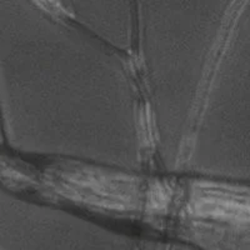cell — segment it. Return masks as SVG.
Returning <instances> with one entry per match:
<instances>
[{
	"label": "cell",
	"instance_id": "6da1fadb",
	"mask_svg": "<svg viewBox=\"0 0 250 250\" xmlns=\"http://www.w3.org/2000/svg\"><path fill=\"white\" fill-rule=\"evenodd\" d=\"M0 138L23 155L143 170L150 143L128 57L45 3L0 1Z\"/></svg>",
	"mask_w": 250,
	"mask_h": 250
},
{
	"label": "cell",
	"instance_id": "7a4b0ae2",
	"mask_svg": "<svg viewBox=\"0 0 250 250\" xmlns=\"http://www.w3.org/2000/svg\"><path fill=\"white\" fill-rule=\"evenodd\" d=\"M242 1H138L135 51L150 150L179 171L185 144Z\"/></svg>",
	"mask_w": 250,
	"mask_h": 250
},
{
	"label": "cell",
	"instance_id": "3957f363",
	"mask_svg": "<svg viewBox=\"0 0 250 250\" xmlns=\"http://www.w3.org/2000/svg\"><path fill=\"white\" fill-rule=\"evenodd\" d=\"M250 0H243L199 103L179 171L211 182L249 180Z\"/></svg>",
	"mask_w": 250,
	"mask_h": 250
},
{
	"label": "cell",
	"instance_id": "277c9868",
	"mask_svg": "<svg viewBox=\"0 0 250 250\" xmlns=\"http://www.w3.org/2000/svg\"><path fill=\"white\" fill-rule=\"evenodd\" d=\"M0 250H164V244L0 187Z\"/></svg>",
	"mask_w": 250,
	"mask_h": 250
},
{
	"label": "cell",
	"instance_id": "5b68a950",
	"mask_svg": "<svg viewBox=\"0 0 250 250\" xmlns=\"http://www.w3.org/2000/svg\"><path fill=\"white\" fill-rule=\"evenodd\" d=\"M59 14L120 54L135 51L138 9L134 1H59Z\"/></svg>",
	"mask_w": 250,
	"mask_h": 250
},
{
	"label": "cell",
	"instance_id": "8992f818",
	"mask_svg": "<svg viewBox=\"0 0 250 250\" xmlns=\"http://www.w3.org/2000/svg\"><path fill=\"white\" fill-rule=\"evenodd\" d=\"M164 250H203L188 243H171V244L164 245Z\"/></svg>",
	"mask_w": 250,
	"mask_h": 250
}]
</instances>
